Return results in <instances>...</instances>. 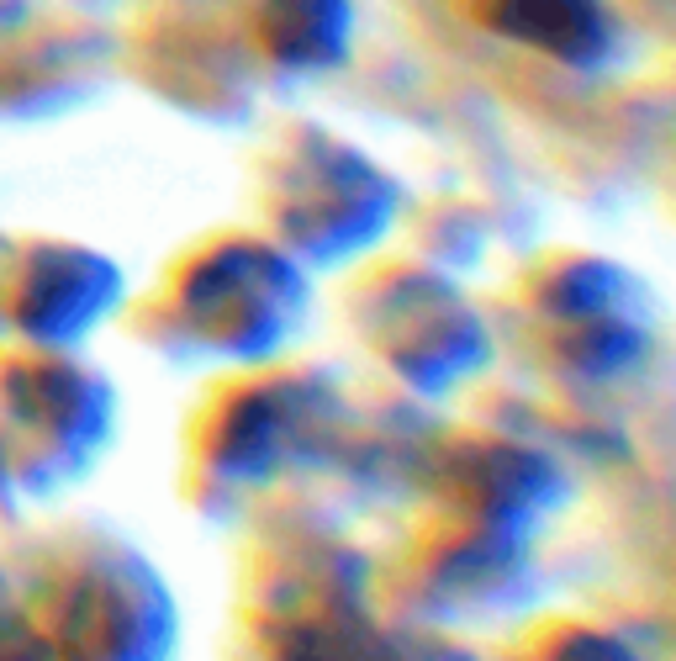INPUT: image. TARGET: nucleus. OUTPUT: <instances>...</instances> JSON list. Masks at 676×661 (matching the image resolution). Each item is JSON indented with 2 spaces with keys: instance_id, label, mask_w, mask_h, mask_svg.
Returning <instances> with one entry per match:
<instances>
[{
  "instance_id": "obj_1",
  "label": "nucleus",
  "mask_w": 676,
  "mask_h": 661,
  "mask_svg": "<svg viewBox=\"0 0 676 661\" xmlns=\"http://www.w3.org/2000/svg\"><path fill=\"white\" fill-rule=\"evenodd\" d=\"M302 302L291 265L254 238H217L169 275V318L191 344L222 355H259Z\"/></svg>"
},
{
  "instance_id": "obj_2",
  "label": "nucleus",
  "mask_w": 676,
  "mask_h": 661,
  "mask_svg": "<svg viewBox=\"0 0 676 661\" xmlns=\"http://www.w3.org/2000/svg\"><path fill=\"white\" fill-rule=\"evenodd\" d=\"M32 619L53 661H159L169 603L122 550H80L53 572V593Z\"/></svg>"
},
{
  "instance_id": "obj_3",
  "label": "nucleus",
  "mask_w": 676,
  "mask_h": 661,
  "mask_svg": "<svg viewBox=\"0 0 676 661\" xmlns=\"http://www.w3.org/2000/svg\"><path fill=\"white\" fill-rule=\"evenodd\" d=\"M360 302V328L375 355H386L391 371H402L418 387L471 371V355L481 350V328L455 291L434 281L428 270H375Z\"/></svg>"
},
{
  "instance_id": "obj_4",
  "label": "nucleus",
  "mask_w": 676,
  "mask_h": 661,
  "mask_svg": "<svg viewBox=\"0 0 676 661\" xmlns=\"http://www.w3.org/2000/svg\"><path fill=\"white\" fill-rule=\"evenodd\" d=\"M629 281L597 260H555L534 275V318L544 323L560 350H566L581 371H603V365H624L634 350V323L629 318Z\"/></svg>"
},
{
  "instance_id": "obj_5",
  "label": "nucleus",
  "mask_w": 676,
  "mask_h": 661,
  "mask_svg": "<svg viewBox=\"0 0 676 661\" xmlns=\"http://www.w3.org/2000/svg\"><path fill=\"white\" fill-rule=\"evenodd\" d=\"M0 413L48 455H69L96 439L106 392L96 376L64 355H6L0 365Z\"/></svg>"
},
{
  "instance_id": "obj_6",
  "label": "nucleus",
  "mask_w": 676,
  "mask_h": 661,
  "mask_svg": "<svg viewBox=\"0 0 676 661\" xmlns=\"http://www.w3.org/2000/svg\"><path fill=\"white\" fill-rule=\"evenodd\" d=\"M6 302L37 339L80 334L111 302V265L74 244H32L6 275Z\"/></svg>"
},
{
  "instance_id": "obj_7",
  "label": "nucleus",
  "mask_w": 676,
  "mask_h": 661,
  "mask_svg": "<svg viewBox=\"0 0 676 661\" xmlns=\"http://www.w3.org/2000/svg\"><path fill=\"white\" fill-rule=\"evenodd\" d=\"M444 492L455 519L507 529L544 492V466L513 439H460L444 466Z\"/></svg>"
},
{
  "instance_id": "obj_8",
  "label": "nucleus",
  "mask_w": 676,
  "mask_h": 661,
  "mask_svg": "<svg viewBox=\"0 0 676 661\" xmlns=\"http://www.w3.org/2000/svg\"><path fill=\"white\" fill-rule=\"evenodd\" d=\"M471 11L481 27L560 64H597L613 38V22L597 0H471Z\"/></svg>"
},
{
  "instance_id": "obj_9",
  "label": "nucleus",
  "mask_w": 676,
  "mask_h": 661,
  "mask_svg": "<svg viewBox=\"0 0 676 661\" xmlns=\"http://www.w3.org/2000/svg\"><path fill=\"white\" fill-rule=\"evenodd\" d=\"M254 32L270 59L323 69L344 53V0H259Z\"/></svg>"
},
{
  "instance_id": "obj_10",
  "label": "nucleus",
  "mask_w": 676,
  "mask_h": 661,
  "mask_svg": "<svg viewBox=\"0 0 676 661\" xmlns=\"http://www.w3.org/2000/svg\"><path fill=\"white\" fill-rule=\"evenodd\" d=\"M228 408H217V424L206 434V455L217 471L233 476H259L280 455V418H275V392L243 387L233 397H222Z\"/></svg>"
},
{
  "instance_id": "obj_11",
  "label": "nucleus",
  "mask_w": 676,
  "mask_h": 661,
  "mask_svg": "<svg viewBox=\"0 0 676 661\" xmlns=\"http://www.w3.org/2000/svg\"><path fill=\"white\" fill-rule=\"evenodd\" d=\"M513 661H634L613 635L592 630L576 619H550L534 635H523V646L513 651Z\"/></svg>"
},
{
  "instance_id": "obj_12",
  "label": "nucleus",
  "mask_w": 676,
  "mask_h": 661,
  "mask_svg": "<svg viewBox=\"0 0 676 661\" xmlns=\"http://www.w3.org/2000/svg\"><path fill=\"white\" fill-rule=\"evenodd\" d=\"M0 661H53V646L32 614L0 609Z\"/></svg>"
}]
</instances>
